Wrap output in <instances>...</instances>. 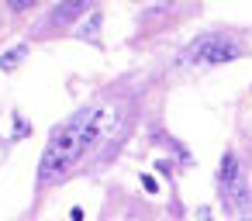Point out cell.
Returning <instances> with one entry per match:
<instances>
[{
    "instance_id": "6da1fadb",
    "label": "cell",
    "mask_w": 252,
    "mask_h": 221,
    "mask_svg": "<svg viewBox=\"0 0 252 221\" xmlns=\"http://www.w3.org/2000/svg\"><path fill=\"white\" fill-rule=\"evenodd\" d=\"M83 118H87V111H80L76 118H69V121L52 135V142H49V149L42 152V162H38V180H42V183L63 180V176L80 162V156L87 152V149H83V142H80Z\"/></svg>"
},
{
    "instance_id": "7a4b0ae2",
    "label": "cell",
    "mask_w": 252,
    "mask_h": 221,
    "mask_svg": "<svg viewBox=\"0 0 252 221\" xmlns=\"http://www.w3.org/2000/svg\"><path fill=\"white\" fill-rule=\"evenodd\" d=\"M218 190L224 197V207L228 211H242L245 200H249V190H245V173H242V162L238 156L228 149L221 156V169H218Z\"/></svg>"
},
{
    "instance_id": "3957f363",
    "label": "cell",
    "mask_w": 252,
    "mask_h": 221,
    "mask_svg": "<svg viewBox=\"0 0 252 221\" xmlns=\"http://www.w3.org/2000/svg\"><path fill=\"white\" fill-rule=\"evenodd\" d=\"M118 121H121V114H118V107H114V104L87 107L83 131H80V142H83V149H94V145H100V142L111 135V128H114Z\"/></svg>"
},
{
    "instance_id": "277c9868",
    "label": "cell",
    "mask_w": 252,
    "mask_h": 221,
    "mask_svg": "<svg viewBox=\"0 0 252 221\" xmlns=\"http://www.w3.org/2000/svg\"><path fill=\"white\" fill-rule=\"evenodd\" d=\"M242 45L235 42V38H228V35H214L211 38V45H207V56H204V63L207 66H221V63H235V59H242Z\"/></svg>"
},
{
    "instance_id": "5b68a950",
    "label": "cell",
    "mask_w": 252,
    "mask_h": 221,
    "mask_svg": "<svg viewBox=\"0 0 252 221\" xmlns=\"http://www.w3.org/2000/svg\"><path fill=\"white\" fill-rule=\"evenodd\" d=\"M97 0H59L52 11V25H76L83 14H94Z\"/></svg>"
},
{
    "instance_id": "8992f818",
    "label": "cell",
    "mask_w": 252,
    "mask_h": 221,
    "mask_svg": "<svg viewBox=\"0 0 252 221\" xmlns=\"http://www.w3.org/2000/svg\"><path fill=\"white\" fill-rule=\"evenodd\" d=\"M211 38H214V32H207V35H200V38H193L183 52H180V66H197V63H204V56H207V45H211Z\"/></svg>"
},
{
    "instance_id": "52a82bcc",
    "label": "cell",
    "mask_w": 252,
    "mask_h": 221,
    "mask_svg": "<svg viewBox=\"0 0 252 221\" xmlns=\"http://www.w3.org/2000/svg\"><path fill=\"white\" fill-rule=\"evenodd\" d=\"M25 56H28V45L25 42H18V45H11L4 56H0V69H4V73H14L21 63H25Z\"/></svg>"
},
{
    "instance_id": "ba28073f",
    "label": "cell",
    "mask_w": 252,
    "mask_h": 221,
    "mask_svg": "<svg viewBox=\"0 0 252 221\" xmlns=\"http://www.w3.org/2000/svg\"><path fill=\"white\" fill-rule=\"evenodd\" d=\"M97 28H100V14H97V11H94V14H90V18H87V25H80V28H76V32H80V35H83V38H94V35H97Z\"/></svg>"
},
{
    "instance_id": "9c48e42d",
    "label": "cell",
    "mask_w": 252,
    "mask_h": 221,
    "mask_svg": "<svg viewBox=\"0 0 252 221\" xmlns=\"http://www.w3.org/2000/svg\"><path fill=\"white\" fill-rule=\"evenodd\" d=\"M35 4H42V0H7L11 11H28V7H35Z\"/></svg>"
},
{
    "instance_id": "30bf717a",
    "label": "cell",
    "mask_w": 252,
    "mask_h": 221,
    "mask_svg": "<svg viewBox=\"0 0 252 221\" xmlns=\"http://www.w3.org/2000/svg\"><path fill=\"white\" fill-rule=\"evenodd\" d=\"M142 187H145L149 193H156V190H159V183H156V176H149V173H142Z\"/></svg>"
},
{
    "instance_id": "8fae6325",
    "label": "cell",
    "mask_w": 252,
    "mask_h": 221,
    "mask_svg": "<svg viewBox=\"0 0 252 221\" xmlns=\"http://www.w3.org/2000/svg\"><path fill=\"white\" fill-rule=\"evenodd\" d=\"M156 169H159L162 176H169V173H173V162H169V159H159V162H156Z\"/></svg>"
},
{
    "instance_id": "7c38bea8",
    "label": "cell",
    "mask_w": 252,
    "mask_h": 221,
    "mask_svg": "<svg viewBox=\"0 0 252 221\" xmlns=\"http://www.w3.org/2000/svg\"><path fill=\"white\" fill-rule=\"evenodd\" d=\"M14 131H18V135H28V121H21V114L14 118Z\"/></svg>"
},
{
    "instance_id": "4fadbf2b",
    "label": "cell",
    "mask_w": 252,
    "mask_h": 221,
    "mask_svg": "<svg viewBox=\"0 0 252 221\" xmlns=\"http://www.w3.org/2000/svg\"><path fill=\"white\" fill-rule=\"evenodd\" d=\"M69 221H83V207H73L69 211Z\"/></svg>"
}]
</instances>
